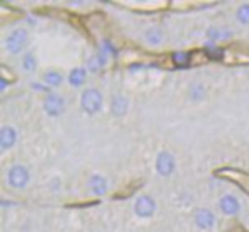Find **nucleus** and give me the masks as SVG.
I'll return each mask as SVG.
<instances>
[{
  "instance_id": "1",
  "label": "nucleus",
  "mask_w": 249,
  "mask_h": 232,
  "mask_svg": "<svg viewBox=\"0 0 249 232\" xmlns=\"http://www.w3.org/2000/svg\"><path fill=\"white\" fill-rule=\"evenodd\" d=\"M103 104H104V97L99 89L89 87V89L84 90L82 96H80V109L86 114H89V116L99 113V111L103 109Z\"/></svg>"
},
{
  "instance_id": "2",
  "label": "nucleus",
  "mask_w": 249,
  "mask_h": 232,
  "mask_svg": "<svg viewBox=\"0 0 249 232\" xmlns=\"http://www.w3.org/2000/svg\"><path fill=\"white\" fill-rule=\"evenodd\" d=\"M29 41V31L24 28H16L5 36L4 46L11 55H18V53L24 52L26 45Z\"/></svg>"
},
{
  "instance_id": "3",
  "label": "nucleus",
  "mask_w": 249,
  "mask_h": 232,
  "mask_svg": "<svg viewBox=\"0 0 249 232\" xmlns=\"http://www.w3.org/2000/svg\"><path fill=\"white\" fill-rule=\"evenodd\" d=\"M7 184L14 190H24L31 181V173L24 164H14L9 167L7 174H5Z\"/></svg>"
},
{
  "instance_id": "4",
  "label": "nucleus",
  "mask_w": 249,
  "mask_h": 232,
  "mask_svg": "<svg viewBox=\"0 0 249 232\" xmlns=\"http://www.w3.org/2000/svg\"><path fill=\"white\" fill-rule=\"evenodd\" d=\"M133 212L140 218H150L157 212V201L150 195H140L133 203Z\"/></svg>"
},
{
  "instance_id": "5",
  "label": "nucleus",
  "mask_w": 249,
  "mask_h": 232,
  "mask_svg": "<svg viewBox=\"0 0 249 232\" xmlns=\"http://www.w3.org/2000/svg\"><path fill=\"white\" fill-rule=\"evenodd\" d=\"M43 109H45V113L48 116L56 118V116H60L65 111V99H63V96H60L56 92L46 94L45 99H43Z\"/></svg>"
},
{
  "instance_id": "6",
  "label": "nucleus",
  "mask_w": 249,
  "mask_h": 232,
  "mask_svg": "<svg viewBox=\"0 0 249 232\" xmlns=\"http://www.w3.org/2000/svg\"><path fill=\"white\" fill-rule=\"evenodd\" d=\"M156 171L159 176L167 178L176 171V159L169 152H159L156 157Z\"/></svg>"
},
{
  "instance_id": "7",
  "label": "nucleus",
  "mask_w": 249,
  "mask_h": 232,
  "mask_svg": "<svg viewBox=\"0 0 249 232\" xmlns=\"http://www.w3.org/2000/svg\"><path fill=\"white\" fill-rule=\"evenodd\" d=\"M217 174L222 178H229V179H232V183H235L237 186H241V190H244L249 193V174L248 173L239 171V169H232V167H225V169L218 171Z\"/></svg>"
},
{
  "instance_id": "8",
  "label": "nucleus",
  "mask_w": 249,
  "mask_h": 232,
  "mask_svg": "<svg viewBox=\"0 0 249 232\" xmlns=\"http://www.w3.org/2000/svg\"><path fill=\"white\" fill-rule=\"evenodd\" d=\"M218 208H220L222 214L227 215V217H235V215L241 212V201H239L237 196H234V195L225 193V195H222L220 200H218Z\"/></svg>"
},
{
  "instance_id": "9",
  "label": "nucleus",
  "mask_w": 249,
  "mask_h": 232,
  "mask_svg": "<svg viewBox=\"0 0 249 232\" xmlns=\"http://www.w3.org/2000/svg\"><path fill=\"white\" fill-rule=\"evenodd\" d=\"M215 222H217V218H215V214L210 208H198L196 214H195V224L201 231H210L215 225Z\"/></svg>"
},
{
  "instance_id": "10",
  "label": "nucleus",
  "mask_w": 249,
  "mask_h": 232,
  "mask_svg": "<svg viewBox=\"0 0 249 232\" xmlns=\"http://www.w3.org/2000/svg\"><path fill=\"white\" fill-rule=\"evenodd\" d=\"M16 143H18V130L11 125H4L0 128V150L5 152L12 149Z\"/></svg>"
},
{
  "instance_id": "11",
  "label": "nucleus",
  "mask_w": 249,
  "mask_h": 232,
  "mask_svg": "<svg viewBox=\"0 0 249 232\" xmlns=\"http://www.w3.org/2000/svg\"><path fill=\"white\" fill-rule=\"evenodd\" d=\"M87 188H89L90 195H94V196H104L107 193L109 184H107V179L103 174H92L89 178V181H87Z\"/></svg>"
},
{
  "instance_id": "12",
  "label": "nucleus",
  "mask_w": 249,
  "mask_h": 232,
  "mask_svg": "<svg viewBox=\"0 0 249 232\" xmlns=\"http://www.w3.org/2000/svg\"><path fill=\"white\" fill-rule=\"evenodd\" d=\"M130 109V101L126 96L123 94H114L113 99H111V113L113 116L120 118V116H124Z\"/></svg>"
},
{
  "instance_id": "13",
  "label": "nucleus",
  "mask_w": 249,
  "mask_h": 232,
  "mask_svg": "<svg viewBox=\"0 0 249 232\" xmlns=\"http://www.w3.org/2000/svg\"><path fill=\"white\" fill-rule=\"evenodd\" d=\"M143 39H145L147 45L150 46H159L164 41V31L159 26H150L143 31Z\"/></svg>"
},
{
  "instance_id": "14",
  "label": "nucleus",
  "mask_w": 249,
  "mask_h": 232,
  "mask_svg": "<svg viewBox=\"0 0 249 232\" xmlns=\"http://www.w3.org/2000/svg\"><path fill=\"white\" fill-rule=\"evenodd\" d=\"M86 79H87V70L82 69V67H75V69L70 70L69 73V84L72 87H82L86 84Z\"/></svg>"
},
{
  "instance_id": "15",
  "label": "nucleus",
  "mask_w": 249,
  "mask_h": 232,
  "mask_svg": "<svg viewBox=\"0 0 249 232\" xmlns=\"http://www.w3.org/2000/svg\"><path fill=\"white\" fill-rule=\"evenodd\" d=\"M205 97H207V87H205V84H201V82L191 84V87H190V99L195 101V103H200V101H203Z\"/></svg>"
},
{
  "instance_id": "16",
  "label": "nucleus",
  "mask_w": 249,
  "mask_h": 232,
  "mask_svg": "<svg viewBox=\"0 0 249 232\" xmlns=\"http://www.w3.org/2000/svg\"><path fill=\"white\" fill-rule=\"evenodd\" d=\"M43 80H45L50 87L56 89V87L62 86L63 75H62V72H58V70H48V72H45V75H43Z\"/></svg>"
},
{
  "instance_id": "17",
  "label": "nucleus",
  "mask_w": 249,
  "mask_h": 232,
  "mask_svg": "<svg viewBox=\"0 0 249 232\" xmlns=\"http://www.w3.org/2000/svg\"><path fill=\"white\" fill-rule=\"evenodd\" d=\"M207 36L210 41H224V39L232 38V31H229V29H220V28H210L207 31Z\"/></svg>"
},
{
  "instance_id": "18",
  "label": "nucleus",
  "mask_w": 249,
  "mask_h": 232,
  "mask_svg": "<svg viewBox=\"0 0 249 232\" xmlns=\"http://www.w3.org/2000/svg\"><path fill=\"white\" fill-rule=\"evenodd\" d=\"M21 67H22V70H24V72H28V73L35 72V70L38 69V60H36L35 53H26V55L22 56Z\"/></svg>"
},
{
  "instance_id": "19",
  "label": "nucleus",
  "mask_w": 249,
  "mask_h": 232,
  "mask_svg": "<svg viewBox=\"0 0 249 232\" xmlns=\"http://www.w3.org/2000/svg\"><path fill=\"white\" fill-rule=\"evenodd\" d=\"M235 19H237L239 24L249 26V4H242L235 11Z\"/></svg>"
},
{
  "instance_id": "20",
  "label": "nucleus",
  "mask_w": 249,
  "mask_h": 232,
  "mask_svg": "<svg viewBox=\"0 0 249 232\" xmlns=\"http://www.w3.org/2000/svg\"><path fill=\"white\" fill-rule=\"evenodd\" d=\"M205 55L208 56L210 60H220L222 55H224V52H222V48H218V45H213V43H207V46H205Z\"/></svg>"
},
{
  "instance_id": "21",
  "label": "nucleus",
  "mask_w": 249,
  "mask_h": 232,
  "mask_svg": "<svg viewBox=\"0 0 249 232\" xmlns=\"http://www.w3.org/2000/svg\"><path fill=\"white\" fill-rule=\"evenodd\" d=\"M173 58H174V63H176L178 67H186L188 63H190V60H191L190 55H188V53H184V52L174 53Z\"/></svg>"
}]
</instances>
